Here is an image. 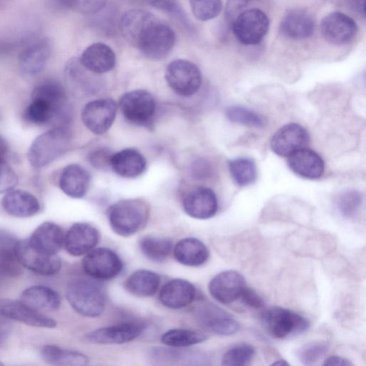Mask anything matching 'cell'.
I'll return each instance as SVG.
<instances>
[{
  "mask_svg": "<svg viewBox=\"0 0 366 366\" xmlns=\"http://www.w3.org/2000/svg\"><path fill=\"white\" fill-rule=\"evenodd\" d=\"M31 99H40L58 109L68 110L64 89L54 80H46L36 85L32 91Z\"/></svg>",
  "mask_w": 366,
  "mask_h": 366,
  "instance_id": "d590c367",
  "label": "cell"
},
{
  "mask_svg": "<svg viewBox=\"0 0 366 366\" xmlns=\"http://www.w3.org/2000/svg\"><path fill=\"white\" fill-rule=\"evenodd\" d=\"M0 365H3V363L1 362H0Z\"/></svg>",
  "mask_w": 366,
  "mask_h": 366,
  "instance_id": "9f6ffc18",
  "label": "cell"
},
{
  "mask_svg": "<svg viewBox=\"0 0 366 366\" xmlns=\"http://www.w3.org/2000/svg\"><path fill=\"white\" fill-rule=\"evenodd\" d=\"M207 335L202 332L188 329H172L161 337L163 344L172 347H185L204 342Z\"/></svg>",
  "mask_w": 366,
  "mask_h": 366,
  "instance_id": "8d00e7d4",
  "label": "cell"
},
{
  "mask_svg": "<svg viewBox=\"0 0 366 366\" xmlns=\"http://www.w3.org/2000/svg\"><path fill=\"white\" fill-rule=\"evenodd\" d=\"M82 268L86 274L95 280H107L122 272L123 263L113 250L99 247L86 254L82 260Z\"/></svg>",
  "mask_w": 366,
  "mask_h": 366,
  "instance_id": "9c48e42d",
  "label": "cell"
},
{
  "mask_svg": "<svg viewBox=\"0 0 366 366\" xmlns=\"http://www.w3.org/2000/svg\"><path fill=\"white\" fill-rule=\"evenodd\" d=\"M272 365L286 366V365H289V363L285 360H277L276 362H274L272 364Z\"/></svg>",
  "mask_w": 366,
  "mask_h": 366,
  "instance_id": "11a10c76",
  "label": "cell"
},
{
  "mask_svg": "<svg viewBox=\"0 0 366 366\" xmlns=\"http://www.w3.org/2000/svg\"><path fill=\"white\" fill-rule=\"evenodd\" d=\"M288 165L295 174L310 179L320 178L325 169L322 157L315 152L303 148L289 157Z\"/></svg>",
  "mask_w": 366,
  "mask_h": 366,
  "instance_id": "4316f807",
  "label": "cell"
},
{
  "mask_svg": "<svg viewBox=\"0 0 366 366\" xmlns=\"http://www.w3.org/2000/svg\"><path fill=\"white\" fill-rule=\"evenodd\" d=\"M111 157L112 154L107 149L100 148L90 153L89 160L94 167L104 169L110 167Z\"/></svg>",
  "mask_w": 366,
  "mask_h": 366,
  "instance_id": "681fc988",
  "label": "cell"
},
{
  "mask_svg": "<svg viewBox=\"0 0 366 366\" xmlns=\"http://www.w3.org/2000/svg\"><path fill=\"white\" fill-rule=\"evenodd\" d=\"M269 20L261 9L244 10L232 21V31L239 42L245 45L259 44L268 31Z\"/></svg>",
  "mask_w": 366,
  "mask_h": 366,
  "instance_id": "52a82bcc",
  "label": "cell"
},
{
  "mask_svg": "<svg viewBox=\"0 0 366 366\" xmlns=\"http://www.w3.org/2000/svg\"><path fill=\"white\" fill-rule=\"evenodd\" d=\"M17 238L8 230L0 229V276L15 277L22 272L16 254Z\"/></svg>",
  "mask_w": 366,
  "mask_h": 366,
  "instance_id": "f546056e",
  "label": "cell"
},
{
  "mask_svg": "<svg viewBox=\"0 0 366 366\" xmlns=\"http://www.w3.org/2000/svg\"><path fill=\"white\" fill-rule=\"evenodd\" d=\"M173 252L178 262L189 267L200 266L209 258V250L206 245L194 237L179 240L174 246Z\"/></svg>",
  "mask_w": 366,
  "mask_h": 366,
  "instance_id": "4dcf8cb0",
  "label": "cell"
},
{
  "mask_svg": "<svg viewBox=\"0 0 366 366\" xmlns=\"http://www.w3.org/2000/svg\"><path fill=\"white\" fill-rule=\"evenodd\" d=\"M90 181V174L86 169L79 164H71L63 169L59 184L67 196L79 199L86 194Z\"/></svg>",
  "mask_w": 366,
  "mask_h": 366,
  "instance_id": "cb8c5ba5",
  "label": "cell"
},
{
  "mask_svg": "<svg viewBox=\"0 0 366 366\" xmlns=\"http://www.w3.org/2000/svg\"><path fill=\"white\" fill-rule=\"evenodd\" d=\"M245 286L244 278L240 273L234 270H226L210 280L208 289L216 301L228 305L239 298Z\"/></svg>",
  "mask_w": 366,
  "mask_h": 366,
  "instance_id": "2e32d148",
  "label": "cell"
},
{
  "mask_svg": "<svg viewBox=\"0 0 366 366\" xmlns=\"http://www.w3.org/2000/svg\"><path fill=\"white\" fill-rule=\"evenodd\" d=\"M252 0H227L225 7V17L232 23Z\"/></svg>",
  "mask_w": 366,
  "mask_h": 366,
  "instance_id": "7dc6e473",
  "label": "cell"
},
{
  "mask_svg": "<svg viewBox=\"0 0 366 366\" xmlns=\"http://www.w3.org/2000/svg\"><path fill=\"white\" fill-rule=\"evenodd\" d=\"M18 183V177L6 161V157L0 154V193L13 189Z\"/></svg>",
  "mask_w": 366,
  "mask_h": 366,
  "instance_id": "bcb514c9",
  "label": "cell"
},
{
  "mask_svg": "<svg viewBox=\"0 0 366 366\" xmlns=\"http://www.w3.org/2000/svg\"><path fill=\"white\" fill-rule=\"evenodd\" d=\"M357 29L353 19L340 11L328 14L320 24L321 34L325 40L337 46L350 42L357 34Z\"/></svg>",
  "mask_w": 366,
  "mask_h": 366,
  "instance_id": "7c38bea8",
  "label": "cell"
},
{
  "mask_svg": "<svg viewBox=\"0 0 366 366\" xmlns=\"http://www.w3.org/2000/svg\"><path fill=\"white\" fill-rule=\"evenodd\" d=\"M51 54V44L47 38L41 39L29 45L21 54L19 66L27 75L39 73L46 66Z\"/></svg>",
  "mask_w": 366,
  "mask_h": 366,
  "instance_id": "7402d4cb",
  "label": "cell"
},
{
  "mask_svg": "<svg viewBox=\"0 0 366 366\" xmlns=\"http://www.w3.org/2000/svg\"><path fill=\"white\" fill-rule=\"evenodd\" d=\"M1 277V276H0Z\"/></svg>",
  "mask_w": 366,
  "mask_h": 366,
  "instance_id": "6f0895ef",
  "label": "cell"
},
{
  "mask_svg": "<svg viewBox=\"0 0 366 366\" xmlns=\"http://www.w3.org/2000/svg\"><path fill=\"white\" fill-rule=\"evenodd\" d=\"M149 4L174 18L187 30L192 29L184 11L176 0H151Z\"/></svg>",
  "mask_w": 366,
  "mask_h": 366,
  "instance_id": "ee69618b",
  "label": "cell"
},
{
  "mask_svg": "<svg viewBox=\"0 0 366 366\" xmlns=\"http://www.w3.org/2000/svg\"><path fill=\"white\" fill-rule=\"evenodd\" d=\"M144 325L139 322H124L116 325L98 328L88 333V341L101 345L124 344L142 335Z\"/></svg>",
  "mask_w": 366,
  "mask_h": 366,
  "instance_id": "ac0fdd59",
  "label": "cell"
},
{
  "mask_svg": "<svg viewBox=\"0 0 366 366\" xmlns=\"http://www.w3.org/2000/svg\"><path fill=\"white\" fill-rule=\"evenodd\" d=\"M144 157L137 149H124L112 154L110 167L118 175L125 178H134L146 169Z\"/></svg>",
  "mask_w": 366,
  "mask_h": 366,
  "instance_id": "f1b7e54d",
  "label": "cell"
},
{
  "mask_svg": "<svg viewBox=\"0 0 366 366\" xmlns=\"http://www.w3.org/2000/svg\"><path fill=\"white\" fill-rule=\"evenodd\" d=\"M79 62L94 74H103L112 70L116 64L114 51L102 42L88 46L82 52Z\"/></svg>",
  "mask_w": 366,
  "mask_h": 366,
  "instance_id": "44dd1931",
  "label": "cell"
},
{
  "mask_svg": "<svg viewBox=\"0 0 366 366\" xmlns=\"http://www.w3.org/2000/svg\"><path fill=\"white\" fill-rule=\"evenodd\" d=\"M182 205L189 217L198 219H209L218 209L215 193L205 187H197L189 191L184 197Z\"/></svg>",
  "mask_w": 366,
  "mask_h": 366,
  "instance_id": "e0dca14e",
  "label": "cell"
},
{
  "mask_svg": "<svg viewBox=\"0 0 366 366\" xmlns=\"http://www.w3.org/2000/svg\"><path fill=\"white\" fill-rule=\"evenodd\" d=\"M309 141V134L303 127L296 123H290L281 127L273 135L270 146L276 154L289 157L295 152L306 148Z\"/></svg>",
  "mask_w": 366,
  "mask_h": 366,
  "instance_id": "5bb4252c",
  "label": "cell"
},
{
  "mask_svg": "<svg viewBox=\"0 0 366 366\" xmlns=\"http://www.w3.org/2000/svg\"><path fill=\"white\" fill-rule=\"evenodd\" d=\"M328 351L325 343L314 342L305 344L297 352L299 360L305 365H313L321 360Z\"/></svg>",
  "mask_w": 366,
  "mask_h": 366,
  "instance_id": "b9f144b4",
  "label": "cell"
},
{
  "mask_svg": "<svg viewBox=\"0 0 366 366\" xmlns=\"http://www.w3.org/2000/svg\"><path fill=\"white\" fill-rule=\"evenodd\" d=\"M325 366H350L353 364L347 359L340 356H330L325 359L323 362Z\"/></svg>",
  "mask_w": 366,
  "mask_h": 366,
  "instance_id": "f907efd6",
  "label": "cell"
},
{
  "mask_svg": "<svg viewBox=\"0 0 366 366\" xmlns=\"http://www.w3.org/2000/svg\"><path fill=\"white\" fill-rule=\"evenodd\" d=\"M229 170L233 180L240 187L248 186L257 179L255 162L248 157H238L228 163Z\"/></svg>",
  "mask_w": 366,
  "mask_h": 366,
  "instance_id": "74e56055",
  "label": "cell"
},
{
  "mask_svg": "<svg viewBox=\"0 0 366 366\" xmlns=\"http://www.w3.org/2000/svg\"><path fill=\"white\" fill-rule=\"evenodd\" d=\"M255 354L254 348L247 343L237 344L229 349L222 358V365L242 366L248 365Z\"/></svg>",
  "mask_w": 366,
  "mask_h": 366,
  "instance_id": "f35d334b",
  "label": "cell"
},
{
  "mask_svg": "<svg viewBox=\"0 0 366 366\" xmlns=\"http://www.w3.org/2000/svg\"><path fill=\"white\" fill-rule=\"evenodd\" d=\"M196 315L198 322L204 328L219 335H231L239 329V324L237 320L210 302H203L199 305Z\"/></svg>",
  "mask_w": 366,
  "mask_h": 366,
  "instance_id": "4fadbf2b",
  "label": "cell"
},
{
  "mask_svg": "<svg viewBox=\"0 0 366 366\" xmlns=\"http://www.w3.org/2000/svg\"><path fill=\"white\" fill-rule=\"evenodd\" d=\"M315 29L312 16L301 9H292L284 16L280 30L282 35L292 39H303L310 36Z\"/></svg>",
  "mask_w": 366,
  "mask_h": 366,
  "instance_id": "484cf974",
  "label": "cell"
},
{
  "mask_svg": "<svg viewBox=\"0 0 366 366\" xmlns=\"http://www.w3.org/2000/svg\"><path fill=\"white\" fill-rule=\"evenodd\" d=\"M63 7L84 14H94L102 9L107 4V0H54Z\"/></svg>",
  "mask_w": 366,
  "mask_h": 366,
  "instance_id": "f6af8a7d",
  "label": "cell"
},
{
  "mask_svg": "<svg viewBox=\"0 0 366 366\" xmlns=\"http://www.w3.org/2000/svg\"><path fill=\"white\" fill-rule=\"evenodd\" d=\"M69 142V134L64 127H54L40 134L28 150L30 164L34 168L46 166L67 150Z\"/></svg>",
  "mask_w": 366,
  "mask_h": 366,
  "instance_id": "277c9868",
  "label": "cell"
},
{
  "mask_svg": "<svg viewBox=\"0 0 366 366\" xmlns=\"http://www.w3.org/2000/svg\"><path fill=\"white\" fill-rule=\"evenodd\" d=\"M119 27L125 40L150 59L164 58L175 44L173 29L152 13L142 9H134L124 12Z\"/></svg>",
  "mask_w": 366,
  "mask_h": 366,
  "instance_id": "6da1fadb",
  "label": "cell"
},
{
  "mask_svg": "<svg viewBox=\"0 0 366 366\" xmlns=\"http://www.w3.org/2000/svg\"><path fill=\"white\" fill-rule=\"evenodd\" d=\"M149 213V206L144 201L127 199L111 205L107 216L110 227L117 234L129 237L145 225Z\"/></svg>",
  "mask_w": 366,
  "mask_h": 366,
  "instance_id": "7a4b0ae2",
  "label": "cell"
},
{
  "mask_svg": "<svg viewBox=\"0 0 366 366\" xmlns=\"http://www.w3.org/2000/svg\"><path fill=\"white\" fill-rule=\"evenodd\" d=\"M0 316L32 327L54 328L56 326L54 319L43 315L21 301L0 299Z\"/></svg>",
  "mask_w": 366,
  "mask_h": 366,
  "instance_id": "9a60e30c",
  "label": "cell"
},
{
  "mask_svg": "<svg viewBox=\"0 0 366 366\" xmlns=\"http://www.w3.org/2000/svg\"><path fill=\"white\" fill-rule=\"evenodd\" d=\"M362 202L360 192L348 190L341 193L337 198L336 205L340 214L347 218L353 217L358 212Z\"/></svg>",
  "mask_w": 366,
  "mask_h": 366,
  "instance_id": "60d3db41",
  "label": "cell"
},
{
  "mask_svg": "<svg viewBox=\"0 0 366 366\" xmlns=\"http://www.w3.org/2000/svg\"><path fill=\"white\" fill-rule=\"evenodd\" d=\"M8 147L5 139L0 135V154L6 157Z\"/></svg>",
  "mask_w": 366,
  "mask_h": 366,
  "instance_id": "db71d44e",
  "label": "cell"
},
{
  "mask_svg": "<svg viewBox=\"0 0 366 366\" xmlns=\"http://www.w3.org/2000/svg\"><path fill=\"white\" fill-rule=\"evenodd\" d=\"M42 359L48 364L64 366H84L88 357L77 351L64 349L54 345H44L41 350Z\"/></svg>",
  "mask_w": 366,
  "mask_h": 366,
  "instance_id": "836d02e7",
  "label": "cell"
},
{
  "mask_svg": "<svg viewBox=\"0 0 366 366\" xmlns=\"http://www.w3.org/2000/svg\"><path fill=\"white\" fill-rule=\"evenodd\" d=\"M351 6L354 10L365 16V0H351Z\"/></svg>",
  "mask_w": 366,
  "mask_h": 366,
  "instance_id": "f5cc1de1",
  "label": "cell"
},
{
  "mask_svg": "<svg viewBox=\"0 0 366 366\" xmlns=\"http://www.w3.org/2000/svg\"><path fill=\"white\" fill-rule=\"evenodd\" d=\"M64 239V232L58 224L46 222L40 224L27 239L37 250L55 254L63 246Z\"/></svg>",
  "mask_w": 366,
  "mask_h": 366,
  "instance_id": "d4e9b609",
  "label": "cell"
},
{
  "mask_svg": "<svg viewBox=\"0 0 366 366\" xmlns=\"http://www.w3.org/2000/svg\"><path fill=\"white\" fill-rule=\"evenodd\" d=\"M160 276L152 271L139 269L132 273L124 282L127 292L142 297L154 295L160 285Z\"/></svg>",
  "mask_w": 366,
  "mask_h": 366,
  "instance_id": "d6a6232c",
  "label": "cell"
},
{
  "mask_svg": "<svg viewBox=\"0 0 366 366\" xmlns=\"http://www.w3.org/2000/svg\"><path fill=\"white\" fill-rule=\"evenodd\" d=\"M196 296L194 286L187 280L173 279L162 287L159 300L171 309H181L191 304Z\"/></svg>",
  "mask_w": 366,
  "mask_h": 366,
  "instance_id": "ffe728a7",
  "label": "cell"
},
{
  "mask_svg": "<svg viewBox=\"0 0 366 366\" xmlns=\"http://www.w3.org/2000/svg\"><path fill=\"white\" fill-rule=\"evenodd\" d=\"M11 331V324L5 320H0V345L6 340Z\"/></svg>",
  "mask_w": 366,
  "mask_h": 366,
  "instance_id": "816d5d0a",
  "label": "cell"
},
{
  "mask_svg": "<svg viewBox=\"0 0 366 366\" xmlns=\"http://www.w3.org/2000/svg\"><path fill=\"white\" fill-rule=\"evenodd\" d=\"M139 246L142 253L147 259L155 262H161L169 256L173 243L168 237L147 235L139 239Z\"/></svg>",
  "mask_w": 366,
  "mask_h": 366,
  "instance_id": "e575fe53",
  "label": "cell"
},
{
  "mask_svg": "<svg viewBox=\"0 0 366 366\" xmlns=\"http://www.w3.org/2000/svg\"><path fill=\"white\" fill-rule=\"evenodd\" d=\"M239 298L245 305L252 308H262L264 305V300L247 285L243 289Z\"/></svg>",
  "mask_w": 366,
  "mask_h": 366,
  "instance_id": "c3c4849f",
  "label": "cell"
},
{
  "mask_svg": "<svg viewBox=\"0 0 366 366\" xmlns=\"http://www.w3.org/2000/svg\"><path fill=\"white\" fill-rule=\"evenodd\" d=\"M194 16L201 21H208L215 18L221 12V0H189Z\"/></svg>",
  "mask_w": 366,
  "mask_h": 366,
  "instance_id": "7bdbcfd3",
  "label": "cell"
},
{
  "mask_svg": "<svg viewBox=\"0 0 366 366\" xmlns=\"http://www.w3.org/2000/svg\"><path fill=\"white\" fill-rule=\"evenodd\" d=\"M260 322L264 330L277 339L298 335L310 327V321L305 317L278 306L264 309L261 312Z\"/></svg>",
  "mask_w": 366,
  "mask_h": 366,
  "instance_id": "5b68a950",
  "label": "cell"
},
{
  "mask_svg": "<svg viewBox=\"0 0 366 366\" xmlns=\"http://www.w3.org/2000/svg\"><path fill=\"white\" fill-rule=\"evenodd\" d=\"M4 210L11 216L25 218L37 214L40 209L38 199L32 194L21 189H11L1 199Z\"/></svg>",
  "mask_w": 366,
  "mask_h": 366,
  "instance_id": "603a6c76",
  "label": "cell"
},
{
  "mask_svg": "<svg viewBox=\"0 0 366 366\" xmlns=\"http://www.w3.org/2000/svg\"><path fill=\"white\" fill-rule=\"evenodd\" d=\"M116 113L117 104L113 99H99L85 104L81 112V119L92 132L102 134L111 127Z\"/></svg>",
  "mask_w": 366,
  "mask_h": 366,
  "instance_id": "8fae6325",
  "label": "cell"
},
{
  "mask_svg": "<svg viewBox=\"0 0 366 366\" xmlns=\"http://www.w3.org/2000/svg\"><path fill=\"white\" fill-rule=\"evenodd\" d=\"M150 360L158 365H207L206 355L194 351L179 350L177 347H153L149 353Z\"/></svg>",
  "mask_w": 366,
  "mask_h": 366,
  "instance_id": "83f0119b",
  "label": "cell"
},
{
  "mask_svg": "<svg viewBox=\"0 0 366 366\" xmlns=\"http://www.w3.org/2000/svg\"><path fill=\"white\" fill-rule=\"evenodd\" d=\"M165 79L169 87L182 97L194 94L202 84L199 69L185 59H176L170 62L166 69Z\"/></svg>",
  "mask_w": 366,
  "mask_h": 366,
  "instance_id": "8992f818",
  "label": "cell"
},
{
  "mask_svg": "<svg viewBox=\"0 0 366 366\" xmlns=\"http://www.w3.org/2000/svg\"><path fill=\"white\" fill-rule=\"evenodd\" d=\"M16 254L23 267L39 274L53 275L61 267V261L56 254H50L37 250L28 239L18 241Z\"/></svg>",
  "mask_w": 366,
  "mask_h": 366,
  "instance_id": "30bf717a",
  "label": "cell"
},
{
  "mask_svg": "<svg viewBox=\"0 0 366 366\" xmlns=\"http://www.w3.org/2000/svg\"><path fill=\"white\" fill-rule=\"evenodd\" d=\"M66 297L71 307L84 317H98L105 309L104 290L92 280L79 278L70 282L66 290Z\"/></svg>",
  "mask_w": 366,
  "mask_h": 366,
  "instance_id": "3957f363",
  "label": "cell"
},
{
  "mask_svg": "<svg viewBox=\"0 0 366 366\" xmlns=\"http://www.w3.org/2000/svg\"><path fill=\"white\" fill-rule=\"evenodd\" d=\"M226 115L229 121L250 127H262L264 124L260 115L240 106L228 107L226 111Z\"/></svg>",
  "mask_w": 366,
  "mask_h": 366,
  "instance_id": "ab89813d",
  "label": "cell"
},
{
  "mask_svg": "<svg viewBox=\"0 0 366 366\" xmlns=\"http://www.w3.org/2000/svg\"><path fill=\"white\" fill-rule=\"evenodd\" d=\"M99 233L92 224L77 222L72 224L64 235L66 252L75 257L87 254L98 244Z\"/></svg>",
  "mask_w": 366,
  "mask_h": 366,
  "instance_id": "d6986e66",
  "label": "cell"
},
{
  "mask_svg": "<svg viewBox=\"0 0 366 366\" xmlns=\"http://www.w3.org/2000/svg\"><path fill=\"white\" fill-rule=\"evenodd\" d=\"M119 107L129 122L146 126L154 117L156 103L149 92L144 89H136L127 92L121 97Z\"/></svg>",
  "mask_w": 366,
  "mask_h": 366,
  "instance_id": "ba28073f",
  "label": "cell"
},
{
  "mask_svg": "<svg viewBox=\"0 0 366 366\" xmlns=\"http://www.w3.org/2000/svg\"><path fill=\"white\" fill-rule=\"evenodd\" d=\"M21 301L36 310L53 311L61 305L59 295L53 289L44 285H34L25 289Z\"/></svg>",
  "mask_w": 366,
  "mask_h": 366,
  "instance_id": "1f68e13d",
  "label": "cell"
}]
</instances>
